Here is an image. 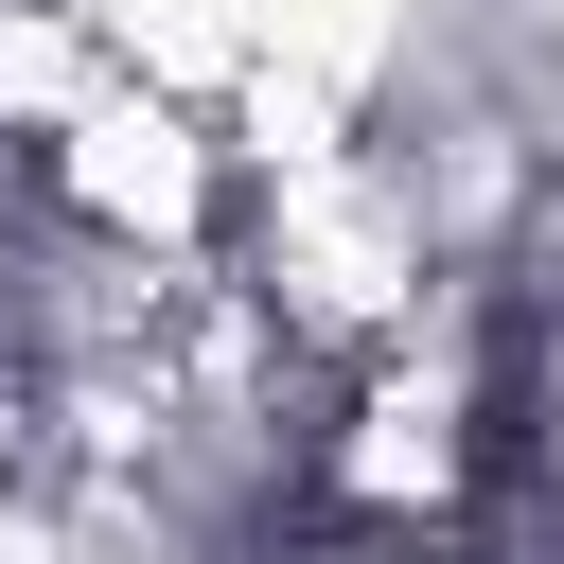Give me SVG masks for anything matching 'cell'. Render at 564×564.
I'll use <instances>...</instances> for the list:
<instances>
[{
    "label": "cell",
    "mask_w": 564,
    "mask_h": 564,
    "mask_svg": "<svg viewBox=\"0 0 564 564\" xmlns=\"http://www.w3.org/2000/svg\"><path fill=\"white\" fill-rule=\"evenodd\" d=\"M511 18H529V53H546V70H564V0H511Z\"/></svg>",
    "instance_id": "cell-2"
},
{
    "label": "cell",
    "mask_w": 564,
    "mask_h": 564,
    "mask_svg": "<svg viewBox=\"0 0 564 564\" xmlns=\"http://www.w3.org/2000/svg\"><path fill=\"white\" fill-rule=\"evenodd\" d=\"M35 476V388H18V352H0V494Z\"/></svg>",
    "instance_id": "cell-1"
}]
</instances>
